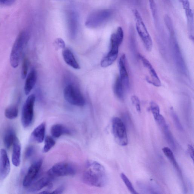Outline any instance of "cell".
<instances>
[{"label": "cell", "mask_w": 194, "mask_h": 194, "mask_svg": "<svg viewBox=\"0 0 194 194\" xmlns=\"http://www.w3.org/2000/svg\"><path fill=\"white\" fill-rule=\"evenodd\" d=\"M138 57L140 59L143 66L149 73V76L146 77V81L148 83L156 87H160L161 86L159 77L154 68L153 66L147 59L141 54H139Z\"/></svg>", "instance_id": "30bf717a"}, {"label": "cell", "mask_w": 194, "mask_h": 194, "mask_svg": "<svg viewBox=\"0 0 194 194\" xmlns=\"http://www.w3.org/2000/svg\"><path fill=\"white\" fill-rule=\"evenodd\" d=\"M120 78L124 86L125 89H128L129 86V78L126 67V57L123 54L119 60Z\"/></svg>", "instance_id": "5bb4252c"}, {"label": "cell", "mask_w": 194, "mask_h": 194, "mask_svg": "<svg viewBox=\"0 0 194 194\" xmlns=\"http://www.w3.org/2000/svg\"><path fill=\"white\" fill-rule=\"evenodd\" d=\"M63 57L67 64L75 69H79L80 66L77 61L72 51L69 49H65L63 51Z\"/></svg>", "instance_id": "ac0fdd59"}, {"label": "cell", "mask_w": 194, "mask_h": 194, "mask_svg": "<svg viewBox=\"0 0 194 194\" xmlns=\"http://www.w3.org/2000/svg\"><path fill=\"white\" fill-rule=\"evenodd\" d=\"M164 21L169 34L175 33L172 21L169 15L167 14L165 16Z\"/></svg>", "instance_id": "f546056e"}, {"label": "cell", "mask_w": 194, "mask_h": 194, "mask_svg": "<svg viewBox=\"0 0 194 194\" xmlns=\"http://www.w3.org/2000/svg\"><path fill=\"white\" fill-rule=\"evenodd\" d=\"M18 114V109L16 105L10 106L6 109L5 115L9 119H14L17 117Z\"/></svg>", "instance_id": "484cf974"}, {"label": "cell", "mask_w": 194, "mask_h": 194, "mask_svg": "<svg viewBox=\"0 0 194 194\" xmlns=\"http://www.w3.org/2000/svg\"><path fill=\"white\" fill-rule=\"evenodd\" d=\"M35 96L32 94L26 99L22 108L21 123L25 128L28 127L32 122L34 116V106Z\"/></svg>", "instance_id": "ba28073f"}, {"label": "cell", "mask_w": 194, "mask_h": 194, "mask_svg": "<svg viewBox=\"0 0 194 194\" xmlns=\"http://www.w3.org/2000/svg\"><path fill=\"white\" fill-rule=\"evenodd\" d=\"M111 15V11L108 10L96 11L89 16L86 22V26L89 28H97L108 20Z\"/></svg>", "instance_id": "9c48e42d"}, {"label": "cell", "mask_w": 194, "mask_h": 194, "mask_svg": "<svg viewBox=\"0 0 194 194\" xmlns=\"http://www.w3.org/2000/svg\"><path fill=\"white\" fill-rule=\"evenodd\" d=\"M133 13L135 17L136 28L138 34L142 40L146 49L147 51H150L153 46L151 36L139 11L134 10Z\"/></svg>", "instance_id": "3957f363"}, {"label": "cell", "mask_w": 194, "mask_h": 194, "mask_svg": "<svg viewBox=\"0 0 194 194\" xmlns=\"http://www.w3.org/2000/svg\"><path fill=\"white\" fill-rule=\"evenodd\" d=\"M160 126L162 128L163 132L164 133L166 139L168 143H169V145H170L173 148H175V145L173 137L172 135L171 134L170 131H169V127H168L167 124H166V123H164V124L161 125Z\"/></svg>", "instance_id": "d4e9b609"}, {"label": "cell", "mask_w": 194, "mask_h": 194, "mask_svg": "<svg viewBox=\"0 0 194 194\" xmlns=\"http://www.w3.org/2000/svg\"><path fill=\"white\" fill-rule=\"evenodd\" d=\"M51 133L52 137L58 138L64 135L70 134V132L63 125L56 124L53 125L51 129Z\"/></svg>", "instance_id": "ffe728a7"}, {"label": "cell", "mask_w": 194, "mask_h": 194, "mask_svg": "<svg viewBox=\"0 0 194 194\" xmlns=\"http://www.w3.org/2000/svg\"><path fill=\"white\" fill-rule=\"evenodd\" d=\"M131 100L132 103L135 107L136 110L139 113H140L141 111L140 101L139 97L135 95L132 96L131 98Z\"/></svg>", "instance_id": "836d02e7"}, {"label": "cell", "mask_w": 194, "mask_h": 194, "mask_svg": "<svg viewBox=\"0 0 194 194\" xmlns=\"http://www.w3.org/2000/svg\"><path fill=\"white\" fill-rule=\"evenodd\" d=\"M54 45L56 49H64L65 47V44L63 40L61 38H57L54 43Z\"/></svg>", "instance_id": "e575fe53"}, {"label": "cell", "mask_w": 194, "mask_h": 194, "mask_svg": "<svg viewBox=\"0 0 194 194\" xmlns=\"http://www.w3.org/2000/svg\"><path fill=\"white\" fill-rule=\"evenodd\" d=\"M171 116L175 124L178 129L181 131H183V127L180 122V120L175 112H174L173 108H171Z\"/></svg>", "instance_id": "4dcf8cb0"}, {"label": "cell", "mask_w": 194, "mask_h": 194, "mask_svg": "<svg viewBox=\"0 0 194 194\" xmlns=\"http://www.w3.org/2000/svg\"><path fill=\"white\" fill-rule=\"evenodd\" d=\"M124 86L119 76L117 77L114 86V92L117 97L120 100L124 99Z\"/></svg>", "instance_id": "44dd1931"}, {"label": "cell", "mask_w": 194, "mask_h": 194, "mask_svg": "<svg viewBox=\"0 0 194 194\" xmlns=\"http://www.w3.org/2000/svg\"><path fill=\"white\" fill-rule=\"evenodd\" d=\"M76 173V169L71 163L62 162L56 163L48 171L47 174L51 178L74 175Z\"/></svg>", "instance_id": "8992f818"}, {"label": "cell", "mask_w": 194, "mask_h": 194, "mask_svg": "<svg viewBox=\"0 0 194 194\" xmlns=\"http://www.w3.org/2000/svg\"><path fill=\"white\" fill-rule=\"evenodd\" d=\"M184 11L188 10L191 9L190 2L188 0H179Z\"/></svg>", "instance_id": "8d00e7d4"}, {"label": "cell", "mask_w": 194, "mask_h": 194, "mask_svg": "<svg viewBox=\"0 0 194 194\" xmlns=\"http://www.w3.org/2000/svg\"><path fill=\"white\" fill-rule=\"evenodd\" d=\"M170 43L171 51L177 69L184 75H187L188 70L175 36V33L170 35Z\"/></svg>", "instance_id": "277c9868"}, {"label": "cell", "mask_w": 194, "mask_h": 194, "mask_svg": "<svg viewBox=\"0 0 194 194\" xmlns=\"http://www.w3.org/2000/svg\"><path fill=\"white\" fill-rule=\"evenodd\" d=\"M29 68V62L28 59H24L22 63V69L21 71V78L22 79H25L27 76Z\"/></svg>", "instance_id": "1f68e13d"}, {"label": "cell", "mask_w": 194, "mask_h": 194, "mask_svg": "<svg viewBox=\"0 0 194 194\" xmlns=\"http://www.w3.org/2000/svg\"><path fill=\"white\" fill-rule=\"evenodd\" d=\"M63 190L64 188L63 187H60L54 191L52 192V193L55 194H62L63 193Z\"/></svg>", "instance_id": "ab89813d"}, {"label": "cell", "mask_w": 194, "mask_h": 194, "mask_svg": "<svg viewBox=\"0 0 194 194\" xmlns=\"http://www.w3.org/2000/svg\"><path fill=\"white\" fill-rule=\"evenodd\" d=\"M52 179L47 174L46 176H43L36 182H33L29 188V191L30 192L39 191L49 185Z\"/></svg>", "instance_id": "9a60e30c"}, {"label": "cell", "mask_w": 194, "mask_h": 194, "mask_svg": "<svg viewBox=\"0 0 194 194\" xmlns=\"http://www.w3.org/2000/svg\"><path fill=\"white\" fill-rule=\"evenodd\" d=\"M15 1V0H7L5 4L7 6L10 5L12 4L13 3H14Z\"/></svg>", "instance_id": "60d3db41"}, {"label": "cell", "mask_w": 194, "mask_h": 194, "mask_svg": "<svg viewBox=\"0 0 194 194\" xmlns=\"http://www.w3.org/2000/svg\"><path fill=\"white\" fill-rule=\"evenodd\" d=\"M107 176L104 167L94 160L86 162L83 175V182L91 186L102 187L107 182Z\"/></svg>", "instance_id": "6da1fadb"}, {"label": "cell", "mask_w": 194, "mask_h": 194, "mask_svg": "<svg viewBox=\"0 0 194 194\" xmlns=\"http://www.w3.org/2000/svg\"><path fill=\"white\" fill-rule=\"evenodd\" d=\"M130 40V48L131 50L134 54H136L137 50H136V45L135 40L134 36H132Z\"/></svg>", "instance_id": "74e56055"}, {"label": "cell", "mask_w": 194, "mask_h": 194, "mask_svg": "<svg viewBox=\"0 0 194 194\" xmlns=\"http://www.w3.org/2000/svg\"><path fill=\"white\" fill-rule=\"evenodd\" d=\"M7 0H0V3L2 4H5Z\"/></svg>", "instance_id": "b9f144b4"}, {"label": "cell", "mask_w": 194, "mask_h": 194, "mask_svg": "<svg viewBox=\"0 0 194 194\" xmlns=\"http://www.w3.org/2000/svg\"><path fill=\"white\" fill-rule=\"evenodd\" d=\"M121 45L117 42L110 40V48L109 52L104 58L101 62V66L107 68L111 65L117 58L119 48Z\"/></svg>", "instance_id": "7c38bea8"}, {"label": "cell", "mask_w": 194, "mask_h": 194, "mask_svg": "<svg viewBox=\"0 0 194 194\" xmlns=\"http://www.w3.org/2000/svg\"><path fill=\"white\" fill-rule=\"evenodd\" d=\"M10 162L7 152L5 149L0 151V177L4 179L9 174L10 171Z\"/></svg>", "instance_id": "4fadbf2b"}, {"label": "cell", "mask_w": 194, "mask_h": 194, "mask_svg": "<svg viewBox=\"0 0 194 194\" xmlns=\"http://www.w3.org/2000/svg\"><path fill=\"white\" fill-rule=\"evenodd\" d=\"M112 129L114 137L117 143L122 146L127 145L128 138L126 127L121 119L116 117L113 118Z\"/></svg>", "instance_id": "5b68a950"}, {"label": "cell", "mask_w": 194, "mask_h": 194, "mask_svg": "<svg viewBox=\"0 0 194 194\" xmlns=\"http://www.w3.org/2000/svg\"><path fill=\"white\" fill-rule=\"evenodd\" d=\"M148 1L152 16L154 20L155 21L157 19V11L155 0H148Z\"/></svg>", "instance_id": "d6a6232c"}, {"label": "cell", "mask_w": 194, "mask_h": 194, "mask_svg": "<svg viewBox=\"0 0 194 194\" xmlns=\"http://www.w3.org/2000/svg\"><path fill=\"white\" fill-rule=\"evenodd\" d=\"M121 177L123 181V182L124 183L125 185H126V186L127 187L128 190H129L131 193L133 194H137L138 193L135 190V189H134L132 183L130 181L126 175L123 173H122L121 174Z\"/></svg>", "instance_id": "f1b7e54d"}, {"label": "cell", "mask_w": 194, "mask_h": 194, "mask_svg": "<svg viewBox=\"0 0 194 194\" xmlns=\"http://www.w3.org/2000/svg\"><path fill=\"white\" fill-rule=\"evenodd\" d=\"M35 151L34 147L33 146H29L25 150V155L26 158H29L33 155Z\"/></svg>", "instance_id": "d590c367"}, {"label": "cell", "mask_w": 194, "mask_h": 194, "mask_svg": "<svg viewBox=\"0 0 194 194\" xmlns=\"http://www.w3.org/2000/svg\"><path fill=\"white\" fill-rule=\"evenodd\" d=\"M16 137L14 131L13 130H8L6 133L4 138V142L6 148H10L13 145L14 141Z\"/></svg>", "instance_id": "603a6c76"}, {"label": "cell", "mask_w": 194, "mask_h": 194, "mask_svg": "<svg viewBox=\"0 0 194 194\" xmlns=\"http://www.w3.org/2000/svg\"><path fill=\"white\" fill-rule=\"evenodd\" d=\"M36 79V72L34 69H32L29 74L25 81L24 89L26 95H28L31 92L35 86Z\"/></svg>", "instance_id": "d6986e66"}, {"label": "cell", "mask_w": 194, "mask_h": 194, "mask_svg": "<svg viewBox=\"0 0 194 194\" xmlns=\"http://www.w3.org/2000/svg\"><path fill=\"white\" fill-rule=\"evenodd\" d=\"M150 108L155 121H158L162 116V115L160 114L159 106L156 102L151 101L150 103Z\"/></svg>", "instance_id": "4316f807"}, {"label": "cell", "mask_w": 194, "mask_h": 194, "mask_svg": "<svg viewBox=\"0 0 194 194\" xmlns=\"http://www.w3.org/2000/svg\"><path fill=\"white\" fill-rule=\"evenodd\" d=\"M43 160L40 159L33 163L29 168L28 172L24 178L23 186L29 188L34 182L41 169Z\"/></svg>", "instance_id": "8fae6325"}, {"label": "cell", "mask_w": 194, "mask_h": 194, "mask_svg": "<svg viewBox=\"0 0 194 194\" xmlns=\"http://www.w3.org/2000/svg\"><path fill=\"white\" fill-rule=\"evenodd\" d=\"M68 28L70 35L74 36L78 28L77 17L74 13H70L68 16Z\"/></svg>", "instance_id": "7402d4cb"}, {"label": "cell", "mask_w": 194, "mask_h": 194, "mask_svg": "<svg viewBox=\"0 0 194 194\" xmlns=\"http://www.w3.org/2000/svg\"><path fill=\"white\" fill-rule=\"evenodd\" d=\"M188 150L189 155L193 161L194 160V148L193 146L191 145H188Z\"/></svg>", "instance_id": "f35d334b"}, {"label": "cell", "mask_w": 194, "mask_h": 194, "mask_svg": "<svg viewBox=\"0 0 194 194\" xmlns=\"http://www.w3.org/2000/svg\"><path fill=\"white\" fill-rule=\"evenodd\" d=\"M21 145L20 141L16 137L13 144L12 162L14 166H20L21 163Z\"/></svg>", "instance_id": "e0dca14e"}, {"label": "cell", "mask_w": 194, "mask_h": 194, "mask_svg": "<svg viewBox=\"0 0 194 194\" xmlns=\"http://www.w3.org/2000/svg\"><path fill=\"white\" fill-rule=\"evenodd\" d=\"M28 39V33L22 32L18 35L14 42L10 56V63L13 68H17L18 66Z\"/></svg>", "instance_id": "7a4b0ae2"}, {"label": "cell", "mask_w": 194, "mask_h": 194, "mask_svg": "<svg viewBox=\"0 0 194 194\" xmlns=\"http://www.w3.org/2000/svg\"><path fill=\"white\" fill-rule=\"evenodd\" d=\"M64 97L67 102L72 105L82 107L86 101L80 91L73 85H68L64 90Z\"/></svg>", "instance_id": "52a82bcc"}, {"label": "cell", "mask_w": 194, "mask_h": 194, "mask_svg": "<svg viewBox=\"0 0 194 194\" xmlns=\"http://www.w3.org/2000/svg\"><path fill=\"white\" fill-rule=\"evenodd\" d=\"M162 151L163 153L165 156L169 160L174 167L177 170L179 171V168L177 162H176L175 158L174 156L172 150L168 147H164L162 149Z\"/></svg>", "instance_id": "cb8c5ba5"}, {"label": "cell", "mask_w": 194, "mask_h": 194, "mask_svg": "<svg viewBox=\"0 0 194 194\" xmlns=\"http://www.w3.org/2000/svg\"><path fill=\"white\" fill-rule=\"evenodd\" d=\"M45 131V123H42L35 128L32 132L31 135L32 140L38 143H41L44 139Z\"/></svg>", "instance_id": "2e32d148"}, {"label": "cell", "mask_w": 194, "mask_h": 194, "mask_svg": "<svg viewBox=\"0 0 194 194\" xmlns=\"http://www.w3.org/2000/svg\"><path fill=\"white\" fill-rule=\"evenodd\" d=\"M55 144V141L52 137L47 136L44 139V145L43 147V151L44 153H48Z\"/></svg>", "instance_id": "83f0119b"}]
</instances>
